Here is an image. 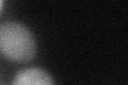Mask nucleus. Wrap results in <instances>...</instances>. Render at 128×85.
Masks as SVG:
<instances>
[{"label": "nucleus", "instance_id": "nucleus-1", "mask_svg": "<svg viewBox=\"0 0 128 85\" xmlns=\"http://www.w3.org/2000/svg\"><path fill=\"white\" fill-rule=\"evenodd\" d=\"M36 53V43L31 31L17 21L0 25V54L6 60L25 63Z\"/></svg>", "mask_w": 128, "mask_h": 85}, {"label": "nucleus", "instance_id": "nucleus-2", "mask_svg": "<svg viewBox=\"0 0 128 85\" xmlns=\"http://www.w3.org/2000/svg\"><path fill=\"white\" fill-rule=\"evenodd\" d=\"M12 85H54V82L47 71L38 67H31L19 71Z\"/></svg>", "mask_w": 128, "mask_h": 85}, {"label": "nucleus", "instance_id": "nucleus-3", "mask_svg": "<svg viewBox=\"0 0 128 85\" xmlns=\"http://www.w3.org/2000/svg\"><path fill=\"white\" fill-rule=\"evenodd\" d=\"M2 9H3V1L2 0H0V13L2 12Z\"/></svg>", "mask_w": 128, "mask_h": 85}, {"label": "nucleus", "instance_id": "nucleus-4", "mask_svg": "<svg viewBox=\"0 0 128 85\" xmlns=\"http://www.w3.org/2000/svg\"><path fill=\"white\" fill-rule=\"evenodd\" d=\"M0 85H3V84H0Z\"/></svg>", "mask_w": 128, "mask_h": 85}]
</instances>
